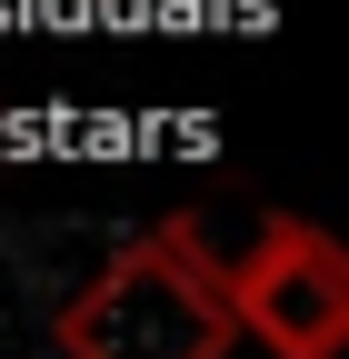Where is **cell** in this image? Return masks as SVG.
<instances>
[{
	"instance_id": "obj_1",
	"label": "cell",
	"mask_w": 349,
	"mask_h": 359,
	"mask_svg": "<svg viewBox=\"0 0 349 359\" xmlns=\"http://www.w3.org/2000/svg\"><path fill=\"white\" fill-rule=\"evenodd\" d=\"M60 359H230V290L200 219H150L50 309Z\"/></svg>"
},
{
	"instance_id": "obj_2",
	"label": "cell",
	"mask_w": 349,
	"mask_h": 359,
	"mask_svg": "<svg viewBox=\"0 0 349 359\" xmlns=\"http://www.w3.org/2000/svg\"><path fill=\"white\" fill-rule=\"evenodd\" d=\"M230 290V330L259 339L270 359H339L349 349V250L320 230V219H259V240L240 259H220Z\"/></svg>"
}]
</instances>
